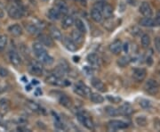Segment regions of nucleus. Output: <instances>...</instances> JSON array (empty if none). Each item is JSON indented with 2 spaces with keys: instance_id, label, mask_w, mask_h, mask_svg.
<instances>
[{
  "instance_id": "1",
  "label": "nucleus",
  "mask_w": 160,
  "mask_h": 132,
  "mask_svg": "<svg viewBox=\"0 0 160 132\" xmlns=\"http://www.w3.org/2000/svg\"><path fill=\"white\" fill-rule=\"evenodd\" d=\"M95 6L96 7H94V8H96L99 11L102 12V15L106 19L107 18H110L112 16V14H113V8L109 4L102 3V2H99L98 4L95 5Z\"/></svg>"
},
{
  "instance_id": "2",
  "label": "nucleus",
  "mask_w": 160,
  "mask_h": 132,
  "mask_svg": "<svg viewBox=\"0 0 160 132\" xmlns=\"http://www.w3.org/2000/svg\"><path fill=\"white\" fill-rule=\"evenodd\" d=\"M144 88H145V91L149 93V95H156L159 91V84L158 81L153 79H149L148 81H146L144 85Z\"/></svg>"
},
{
  "instance_id": "3",
  "label": "nucleus",
  "mask_w": 160,
  "mask_h": 132,
  "mask_svg": "<svg viewBox=\"0 0 160 132\" xmlns=\"http://www.w3.org/2000/svg\"><path fill=\"white\" fill-rule=\"evenodd\" d=\"M36 56L38 57V59L39 60V62H41L44 64L46 65H51L53 63V58L50 55H48V53L46 52V49H44L43 51L38 52L37 54H35Z\"/></svg>"
},
{
  "instance_id": "4",
  "label": "nucleus",
  "mask_w": 160,
  "mask_h": 132,
  "mask_svg": "<svg viewBox=\"0 0 160 132\" xmlns=\"http://www.w3.org/2000/svg\"><path fill=\"white\" fill-rule=\"evenodd\" d=\"M8 14L12 19H20L23 15L22 8L18 5H12L8 8Z\"/></svg>"
},
{
  "instance_id": "5",
  "label": "nucleus",
  "mask_w": 160,
  "mask_h": 132,
  "mask_svg": "<svg viewBox=\"0 0 160 132\" xmlns=\"http://www.w3.org/2000/svg\"><path fill=\"white\" fill-rule=\"evenodd\" d=\"M74 91L75 93H77V95H78L80 97H83V98L89 97L92 93L91 89L83 83H79L75 87Z\"/></svg>"
},
{
  "instance_id": "6",
  "label": "nucleus",
  "mask_w": 160,
  "mask_h": 132,
  "mask_svg": "<svg viewBox=\"0 0 160 132\" xmlns=\"http://www.w3.org/2000/svg\"><path fill=\"white\" fill-rule=\"evenodd\" d=\"M46 83L50 84V85H52V86H56V87H62L64 86L65 84H69V83H66V81H62L59 76L55 74H51L49 75L47 78L46 79Z\"/></svg>"
},
{
  "instance_id": "7",
  "label": "nucleus",
  "mask_w": 160,
  "mask_h": 132,
  "mask_svg": "<svg viewBox=\"0 0 160 132\" xmlns=\"http://www.w3.org/2000/svg\"><path fill=\"white\" fill-rule=\"evenodd\" d=\"M29 71L31 74L35 76H41L43 73V67L38 62H32L29 64Z\"/></svg>"
},
{
  "instance_id": "8",
  "label": "nucleus",
  "mask_w": 160,
  "mask_h": 132,
  "mask_svg": "<svg viewBox=\"0 0 160 132\" xmlns=\"http://www.w3.org/2000/svg\"><path fill=\"white\" fill-rule=\"evenodd\" d=\"M8 55H9V60L12 65H14L15 67H19L22 65V59L18 55V53L15 51H10Z\"/></svg>"
},
{
  "instance_id": "9",
  "label": "nucleus",
  "mask_w": 160,
  "mask_h": 132,
  "mask_svg": "<svg viewBox=\"0 0 160 132\" xmlns=\"http://www.w3.org/2000/svg\"><path fill=\"white\" fill-rule=\"evenodd\" d=\"M146 74H147L146 70L142 68H136L132 71V77L136 81H142L145 79Z\"/></svg>"
},
{
  "instance_id": "10",
  "label": "nucleus",
  "mask_w": 160,
  "mask_h": 132,
  "mask_svg": "<svg viewBox=\"0 0 160 132\" xmlns=\"http://www.w3.org/2000/svg\"><path fill=\"white\" fill-rule=\"evenodd\" d=\"M70 39L74 41L75 43H76V45H81L84 42V36H83V33L80 32L78 29L72 30Z\"/></svg>"
},
{
  "instance_id": "11",
  "label": "nucleus",
  "mask_w": 160,
  "mask_h": 132,
  "mask_svg": "<svg viewBox=\"0 0 160 132\" xmlns=\"http://www.w3.org/2000/svg\"><path fill=\"white\" fill-rule=\"evenodd\" d=\"M109 127L113 130H118V129H124L127 128V124L122 121L113 120L109 122Z\"/></svg>"
},
{
  "instance_id": "12",
  "label": "nucleus",
  "mask_w": 160,
  "mask_h": 132,
  "mask_svg": "<svg viewBox=\"0 0 160 132\" xmlns=\"http://www.w3.org/2000/svg\"><path fill=\"white\" fill-rule=\"evenodd\" d=\"M140 13L145 17H150L152 15V9L149 3L147 2L142 3V5L140 6Z\"/></svg>"
},
{
  "instance_id": "13",
  "label": "nucleus",
  "mask_w": 160,
  "mask_h": 132,
  "mask_svg": "<svg viewBox=\"0 0 160 132\" xmlns=\"http://www.w3.org/2000/svg\"><path fill=\"white\" fill-rule=\"evenodd\" d=\"M122 46H123L122 42L119 40H117L109 45V50L114 55H118L122 51Z\"/></svg>"
},
{
  "instance_id": "14",
  "label": "nucleus",
  "mask_w": 160,
  "mask_h": 132,
  "mask_svg": "<svg viewBox=\"0 0 160 132\" xmlns=\"http://www.w3.org/2000/svg\"><path fill=\"white\" fill-rule=\"evenodd\" d=\"M78 119L79 121L82 122V124L86 127V129L92 130L94 129V125H93V122L92 121L90 118L86 117V116H83V115H78Z\"/></svg>"
},
{
  "instance_id": "15",
  "label": "nucleus",
  "mask_w": 160,
  "mask_h": 132,
  "mask_svg": "<svg viewBox=\"0 0 160 132\" xmlns=\"http://www.w3.org/2000/svg\"><path fill=\"white\" fill-rule=\"evenodd\" d=\"M8 31L14 37H19L22 34V28L19 24H13L8 28Z\"/></svg>"
},
{
  "instance_id": "16",
  "label": "nucleus",
  "mask_w": 160,
  "mask_h": 132,
  "mask_svg": "<svg viewBox=\"0 0 160 132\" xmlns=\"http://www.w3.org/2000/svg\"><path fill=\"white\" fill-rule=\"evenodd\" d=\"M118 111V114H121L130 115L132 114V107L130 103H126L122 104Z\"/></svg>"
},
{
  "instance_id": "17",
  "label": "nucleus",
  "mask_w": 160,
  "mask_h": 132,
  "mask_svg": "<svg viewBox=\"0 0 160 132\" xmlns=\"http://www.w3.org/2000/svg\"><path fill=\"white\" fill-rule=\"evenodd\" d=\"M39 40L40 43L43 45V46H48V47H52L53 46V41L52 40L49 36H47L46 34H41L39 36Z\"/></svg>"
},
{
  "instance_id": "18",
  "label": "nucleus",
  "mask_w": 160,
  "mask_h": 132,
  "mask_svg": "<svg viewBox=\"0 0 160 132\" xmlns=\"http://www.w3.org/2000/svg\"><path fill=\"white\" fill-rule=\"evenodd\" d=\"M63 44H64L65 47H66L68 50H69V51L74 52L78 49L76 43H75L74 41L72 40L71 39H69V38H65V39L63 40Z\"/></svg>"
},
{
  "instance_id": "19",
  "label": "nucleus",
  "mask_w": 160,
  "mask_h": 132,
  "mask_svg": "<svg viewBox=\"0 0 160 132\" xmlns=\"http://www.w3.org/2000/svg\"><path fill=\"white\" fill-rule=\"evenodd\" d=\"M50 34H51L52 38L55 40H62V34L61 32V30L54 27V26H52L50 28Z\"/></svg>"
},
{
  "instance_id": "20",
  "label": "nucleus",
  "mask_w": 160,
  "mask_h": 132,
  "mask_svg": "<svg viewBox=\"0 0 160 132\" xmlns=\"http://www.w3.org/2000/svg\"><path fill=\"white\" fill-rule=\"evenodd\" d=\"M91 17L95 23H102V12L99 11L96 8H93L91 11Z\"/></svg>"
},
{
  "instance_id": "21",
  "label": "nucleus",
  "mask_w": 160,
  "mask_h": 132,
  "mask_svg": "<svg viewBox=\"0 0 160 132\" xmlns=\"http://www.w3.org/2000/svg\"><path fill=\"white\" fill-rule=\"evenodd\" d=\"M61 13L60 12L58 11L57 8H51L49 11H48V13H47V16L48 18L52 20V21H57L61 18Z\"/></svg>"
},
{
  "instance_id": "22",
  "label": "nucleus",
  "mask_w": 160,
  "mask_h": 132,
  "mask_svg": "<svg viewBox=\"0 0 160 132\" xmlns=\"http://www.w3.org/2000/svg\"><path fill=\"white\" fill-rule=\"evenodd\" d=\"M92 85L93 86L94 88H96L98 91L101 92H105L106 91V87H105V85L102 83V81H101L98 79H92Z\"/></svg>"
},
{
  "instance_id": "23",
  "label": "nucleus",
  "mask_w": 160,
  "mask_h": 132,
  "mask_svg": "<svg viewBox=\"0 0 160 132\" xmlns=\"http://www.w3.org/2000/svg\"><path fill=\"white\" fill-rule=\"evenodd\" d=\"M140 24L142 26H144V27H154L157 25V23L156 21L151 19L150 17H145L142 18L141 21H140Z\"/></svg>"
},
{
  "instance_id": "24",
  "label": "nucleus",
  "mask_w": 160,
  "mask_h": 132,
  "mask_svg": "<svg viewBox=\"0 0 160 132\" xmlns=\"http://www.w3.org/2000/svg\"><path fill=\"white\" fill-rule=\"evenodd\" d=\"M87 62L91 64L92 66H98L99 65V62H100V60H99V57H98V55L96 54H89L88 55H87Z\"/></svg>"
},
{
  "instance_id": "25",
  "label": "nucleus",
  "mask_w": 160,
  "mask_h": 132,
  "mask_svg": "<svg viewBox=\"0 0 160 132\" xmlns=\"http://www.w3.org/2000/svg\"><path fill=\"white\" fill-rule=\"evenodd\" d=\"M26 29L29 32V34L31 35H38L40 32L39 28L33 23H29L26 25Z\"/></svg>"
},
{
  "instance_id": "26",
  "label": "nucleus",
  "mask_w": 160,
  "mask_h": 132,
  "mask_svg": "<svg viewBox=\"0 0 160 132\" xmlns=\"http://www.w3.org/2000/svg\"><path fill=\"white\" fill-rule=\"evenodd\" d=\"M74 23V19L70 15H65L62 19V26L63 28L68 29L69 27H71Z\"/></svg>"
},
{
  "instance_id": "27",
  "label": "nucleus",
  "mask_w": 160,
  "mask_h": 132,
  "mask_svg": "<svg viewBox=\"0 0 160 132\" xmlns=\"http://www.w3.org/2000/svg\"><path fill=\"white\" fill-rule=\"evenodd\" d=\"M58 9V11L60 12V13L61 14H62V15H66L67 13H68V12H69V8H68V6L67 5L62 2V1H58L57 3V7H56Z\"/></svg>"
},
{
  "instance_id": "28",
  "label": "nucleus",
  "mask_w": 160,
  "mask_h": 132,
  "mask_svg": "<svg viewBox=\"0 0 160 132\" xmlns=\"http://www.w3.org/2000/svg\"><path fill=\"white\" fill-rule=\"evenodd\" d=\"M75 25L77 27V29H78L80 32L82 33H86V27L85 23L81 20V19H77L74 21Z\"/></svg>"
},
{
  "instance_id": "29",
  "label": "nucleus",
  "mask_w": 160,
  "mask_h": 132,
  "mask_svg": "<svg viewBox=\"0 0 160 132\" xmlns=\"http://www.w3.org/2000/svg\"><path fill=\"white\" fill-rule=\"evenodd\" d=\"M27 106H28V108L30 109L32 112H35V113H41V107H40L39 105L37 103H35L33 101H28L27 102Z\"/></svg>"
},
{
  "instance_id": "30",
  "label": "nucleus",
  "mask_w": 160,
  "mask_h": 132,
  "mask_svg": "<svg viewBox=\"0 0 160 132\" xmlns=\"http://www.w3.org/2000/svg\"><path fill=\"white\" fill-rule=\"evenodd\" d=\"M90 98H91L92 101L95 103H102L104 101V98H103L102 96H101L100 94H97V93H91Z\"/></svg>"
},
{
  "instance_id": "31",
  "label": "nucleus",
  "mask_w": 160,
  "mask_h": 132,
  "mask_svg": "<svg viewBox=\"0 0 160 132\" xmlns=\"http://www.w3.org/2000/svg\"><path fill=\"white\" fill-rule=\"evenodd\" d=\"M59 102L60 103L63 105V106H65V107H67V108H69L70 106H71V100L69 99L68 97H66V96H62L60 99H59Z\"/></svg>"
},
{
  "instance_id": "32",
  "label": "nucleus",
  "mask_w": 160,
  "mask_h": 132,
  "mask_svg": "<svg viewBox=\"0 0 160 132\" xmlns=\"http://www.w3.org/2000/svg\"><path fill=\"white\" fill-rule=\"evenodd\" d=\"M0 108L3 110L4 112H7L10 109V103L9 101L6 99V98H2L0 99Z\"/></svg>"
},
{
  "instance_id": "33",
  "label": "nucleus",
  "mask_w": 160,
  "mask_h": 132,
  "mask_svg": "<svg viewBox=\"0 0 160 132\" xmlns=\"http://www.w3.org/2000/svg\"><path fill=\"white\" fill-rule=\"evenodd\" d=\"M141 42H142V46L144 48L149 47V46L150 45V38H149V35H142V40H141Z\"/></svg>"
},
{
  "instance_id": "34",
  "label": "nucleus",
  "mask_w": 160,
  "mask_h": 132,
  "mask_svg": "<svg viewBox=\"0 0 160 132\" xmlns=\"http://www.w3.org/2000/svg\"><path fill=\"white\" fill-rule=\"evenodd\" d=\"M105 112L107 113V114L109 115V116H112V117L118 114V111L112 106H106Z\"/></svg>"
},
{
  "instance_id": "35",
  "label": "nucleus",
  "mask_w": 160,
  "mask_h": 132,
  "mask_svg": "<svg viewBox=\"0 0 160 132\" xmlns=\"http://www.w3.org/2000/svg\"><path fill=\"white\" fill-rule=\"evenodd\" d=\"M135 121H136L138 125L141 127H145L147 125V122H148L145 116H138L137 118L135 119Z\"/></svg>"
},
{
  "instance_id": "36",
  "label": "nucleus",
  "mask_w": 160,
  "mask_h": 132,
  "mask_svg": "<svg viewBox=\"0 0 160 132\" xmlns=\"http://www.w3.org/2000/svg\"><path fill=\"white\" fill-rule=\"evenodd\" d=\"M139 103H140V105L142 107L143 109H149L151 107V103L148 99H141Z\"/></svg>"
},
{
  "instance_id": "37",
  "label": "nucleus",
  "mask_w": 160,
  "mask_h": 132,
  "mask_svg": "<svg viewBox=\"0 0 160 132\" xmlns=\"http://www.w3.org/2000/svg\"><path fill=\"white\" fill-rule=\"evenodd\" d=\"M7 44V38L5 35H0V50L4 49Z\"/></svg>"
},
{
  "instance_id": "38",
  "label": "nucleus",
  "mask_w": 160,
  "mask_h": 132,
  "mask_svg": "<svg viewBox=\"0 0 160 132\" xmlns=\"http://www.w3.org/2000/svg\"><path fill=\"white\" fill-rule=\"evenodd\" d=\"M129 58L126 57V56H122V57L120 58L119 60H118V64H119V66H121V67H125L126 64H128V63H129Z\"/></svg>"
},
{
  "instance_id": "39",
  "label": "nucleus",
  "mask_w": 160,
  "mask_h": 132,
  "mask_svg": "<svg viewBox=\"0 0 160 132\" xmlns=\"http://www.w3.org/2000/svg\"><path fill=\"white\" fill-rule=\"evenodd\" d=\"M83 71H84V73L86 75V76H88V77H90L93 74V69L92 68V67H89V66H85L84 68H83Z\"/></svg>"
},
{
  "instance_id": "40",
  "label": "nucleus",
  "mask_w": 160,
  "mask_h": 132,
  "mask_svg": "<svg viewBox=\"0 0 160 132\" xmlns=\"http://www.w3.org/2000/svg\"><path fill=\"white\" fill-rule=\"evenodd\" d=\"M107 98H108V100H109V102H111V103H119L120 101H121V98H118V97H114V96H107Z\"/></svg>"
},
{
  "instance_id": "41",
  "label": "nucleus",
  "mask_w": 160,
  "mask_h": 132,
  "mask_svg": "<svg viewBox=\"0 0 160 132\" xmlns=\"http://www.w3.org/2000/svg\"><path fill=\"white\" fill-rule=\"evenodd\" d=\"M8 74H9L8 71L6 68H4L3 66H0V77L5 78V77H7Z\"/></svg>"
},
{
  "instance_id": "42",
  "label": "nucleus",
  "mask_w": 160,
  "mask_h": 132,
  "mask_svg": "<svg viewBox=\"0 0 160 132\" xmlns=\"http://www.w3.org/2000/svg\"><path fill=\"white\" fill-rule=\"evenodd\" d=\"M155 46H156V49L158 50V52H160V38L158 37L156 38L155 40Z\"/></svg>"
},
{
  "instance_id": "43",
  "label": "nucleus",
  "mask_w": 160,
  "mask_h": 132,
  "mask_svg": "<svg viewBox=\"0 0 160 132\" xmlns=\"http://www.w3.org/2000/svg\"><path fill=\"white\" fill-rule=\"evenodd\" d=\"M141 33H142V30L139 29V28H137V27H134V28H133V31H132V34L136 35V36H137V35H140Z\"/></svg>"
},
{
  "instance_id": "44",
  "label": "nucleus",
  "mask_w": 160,
  "mask_h": 132,
  "mask_svg": "<svg viewBox=\"0 0 160 132\" xmlns=\"http://www.w3.org/2000/svg\"><path fill=\"white\" fill-rule=\"evenodd\" d=\"M122 49H124V51L126 52V53H128L129 51V45H128V43H125L123 46H122Z\"/></svg>"
},
{
  "instance_id": "45",
  "label": "nucleus",
  "mask_w": 160,
  "mask_h": 132,
  "mask_svg": "<svg viewBox=\"0 0 160 132\" xmlns=\"http://www.w3.org/2000/svg\"><path fill=\"white\" fill-rule=\"evenodd\" d=\"M35 95L38 96H38H41V95H42V90H41L40 88H37V89L35 90Z\"/></svg>"
},
{
  "instance_id": "46",
  "label": "nucleus",
  "mask_w": 160,
  "mask_h": 132,
  "mask_svg": "<svg viewBox=\"0 0 160 132\" xmlns=\"http://www.w3.org/2000/svg\"><path fill=\"white\" fill-rule=\"evenodd\" d=\"M146 63L148 65H151L152 64V58L151 57H148L147 58V61H146Z\"/></svg>"
},
{
  "instance_id": "47",
  "label": "nucleus",
  "mask_w": 160,
  "mask_h": 132,
  "mask_svg": "<svg viewBox=\"0 0 160 132\" xmlns=\"http://www.w3.org/2000/svg\"><path fill=\"white\" fill-rule=\"evenodd\" d=\"M73 59H74L75 63H78V62H79V57H78V56H74Z\"/></svg>"
},
{
  "instance_id": "48",
  "label": "nucleus",
  "mask_w": 160,
  "mask_h": 132,
  "mask_svg": "<svg viewBox=\"0 0 160 132\" xmlns=\"http://www.w3.org/2000/svg\"><path fill=\"white\" fill-rule=\"evenodd\" d=\"M32 84H33V85H37V84H38V81H36V80H33V81H32Z\"/></svg>"
},
{
  "instance_id": "49",
  "label": "nucleus",
  "mask_w": 160,
  "mask_h": 132,
  "mask_svg": "<svg viewBox=\"0 0 160 132\" xmlns=\"http://www.w3.org/2000/svg\"><path fill=\"white\" fill-rule=\"evenodd\" d=\"M30 89H31V87H30V86H29V87H26V90H28V91H29Z\"/></svg>"
},
{
  "instance_id": "50",
  "label": "nucleus",
  "mask_w": 160,
  "mask_h": 132,
  "mask_svg": "<svg viewBox=\"0 0 160 132\" xmlns=\"http://www.w3.org/2000/svg\"><path fill=\"white\" fill-rule=\"evenodd\" d=\"M45 2H48V1H50V0H44Z\"/></svg>"
}]
</instances>
